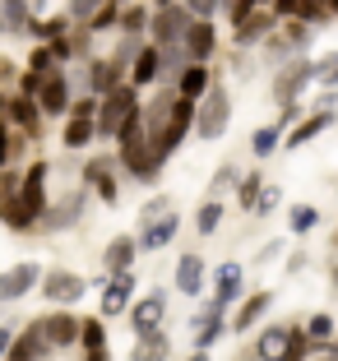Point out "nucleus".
Returning a JSON list of instances; mask_svg holds the SVG:
<instances>
[{"label": "nucleus", "instance_id": "1", "mask_svg": "<svg viewBox=\"0 0 338 361\" xmlns=\"http://www.w3.org/2000/svg\"><path fill=\"white\" fill-rule=\"evenodd\" d=\"M121 162H126V171L139 180V185H153V180L162 176V162H167V153H162V144L144 130L139 139L121 144Z\"/></svg>", "mask_w": 338, "mask_h": 361}, {"label": "nucleus", "instance_id": "2", "mask_svg": "<svg viewBox=\"0 0 338 361\" xmlns=\"http://www.w3.org/2000/svg\"><path fill=\"white\" fill-rule=\"evenodd\" d=\"M135 111H139V102H135V84L111 88V93L102 97V111H97V139H116V135H121V126H126Z\"/></svg>", "mask_w": 338, "mask_h": 361}, {"label": "nucleus", "instance_id": "3", "mask_svg": "<svg viewBox=\"0 0 338 361\" xmlns=\"http://www.w3.org/2000/svg\"><path fill=\"white\" fill-rule=\"evenodd\" d=\"M195 28V14L186 10V5H162L158 14H153V37H158V47H186V32Z\"/></svg>", "mask_w": 338, "mask_h": 361}, {"label": "nucleus", "instance_id": "4", "mask_svg": "<svg viewBox=\"0 0 338 361\" xmlns=\"http://www.w3.org/2000/svg\"><path fill=\"white\" fill-rule=\"evenodd\" d=\"M227 121H232V102H227V93H222V88H209V97H204V106H200V121H195L200 139H222Z\"/></svg>", "mask_w": 338, "mask_h": 361}, {"label": "nucleus", "instance_id": "5", "mask_svg": "<svg viewBox=\"0 0 338 361\" xmlns=\"http://www.w3.org/2000/svg\"><path fill=\"white\" fill-rule=\"evenodd\" d=\"M42 264H32V259H23V264H14V269H5L0 274V301H19V297H28L32 287L42 283Z\"/></svg>", "mask_w": 338, "mask_h": 361}, {"label": "nucleus", "instance_id": "6", "mask_svg": "<svg viewBox=\"0 0 338 361\" xmlns=\"http://www.w3.org/2000/svg\"><path fill=\"white\" fill-rule=\"evenodd\" d=\"M84 292H88V283L79 274H70V269H52V274L42 278V297L56 301V306H74Z\"/></svg>", "mask_w": 338, "mask_h": 361}, {"label": "nucleus", "instance_id": "7", "mask_svg": "<svg viewBox=\"0 0 338 361\" xmlns=\"http://www.w3.org/2000/svg\"><path fill=\"white\" fill-rule=\"evenodd\" d=\"M310 79H320V61H296L292 70H283V75L274 79V97L278 102H296V97H301V88L310 84Z\"/></svg>", "mask_w": 338, "mask_h": 361}, {"label": "nucleus", "instance_id": "8", "mask_svg": "<svg viewBox=\"0 0 338 361\" xmlns=\"http://www.w3.org/2000/svg\"><path fill=\"white\" fill-rule=\"evenodd\" d=\"M47 171H52V167H47L42 158H37V162H32L28 171H23V190H19L23 209H28L32 218H37V223L47 218Z\"/></svg>", "mask_w": 338, "mask_h": 361}, {"label": "nucleus", "instance_id": "9", "mask_svg": "<svg viewBox=\"0 0 338 361\" xmlns=\"http://www.w3.org/2000/svg\"><path fill=\"white\" fill-rule=\"evenodd\" d=\"M42 334H47V343H52V352L70 348V343H79V334H84V319L70 315V310H56V315L42 319Z\"/></svg>", "mask_w": 338, "mask_h": 361}, {"label": "nucleus", "instance_id": "10", "mask_svg": "<svg viewBox=\"0 0 338 361\" xmlns=\"http://www.w3.org/2000/svg\"><path fill=\"white\" fill-rule=\"evenodd\" d=\"M162 315H167V297H162V292H148L144 301H135V306H130V324H135V334L162 329Z\"/></svg>", "mask_w": 338, "mask_h": 361}, {"label": "nucleus", "instance_id": "11", "mask_svg": "<svg viewBox=\"0 0 338 361\" xmlns=\"http://www.w3.org/2000/svg\"><path fill=\"white\" fill-rule=\"evenodd\" d=\"M130 297H135V274H116V278H107L102 287V319L121 315V310H130Z\"/></svg>", "mask_w": 338, "mask_h": 361}, {"label": "nucleus", "instance_id": "12", "mask_svg": "<svg viewBox=\"0 0 338 361\" xmlns=\"http://www.w3.org/2000/svg\"><path fill=\"white\" fill-rule=\"evenodd\" d=\"M292 324H269L260 338H255V357L260 361H283L287 357V348H292Z\"/></svg>", "mask_w": 338, "mask_h": 361}, {"label": "nucleus", "instance_id": "13", "mask_svg": "<svg viewBox=\"0 0 338 361\" xmlns=\"http://www.w3.org/2000/svg\"><path fill=\"white\" fill-rule=\"evenodd\" d=\"M334 116H338V106H320V111H310L301 126H292V135H287L283 144H287V149H301V144H310L315 135H325V130L334 126Z\"/></svg>", "mask_w": 338, "mask_h": 361}, {"label": "nucleus", "instance_id": "14", "mask_svg": "<svg viewBox=\"0 0 338 361\" xmlns=\"http://www.w3.org/2000/svg\"><path fill=\"white\" fill-rule=\"evenodd\" d=\"M47 352H52V343H47V334H42V319H32L28 329L14 338V352H10V361H42Z\"/></svg>", "mask_w": 338, "mask_h": 361}, {"label": "nucleus", "instance_id": "15", "mask_svg": "<svg viewBox=\"0 0 338 361\" xmlns=\"http://www.w3.org/2000/svg\"><path fill=\"white\" fill-rule=\"evenodd\" d=\"M213 47H218V28H213L209 19H195V28L186 32V56H191L195 65H209Z\"/></svg>", "mask_w": 338, "mask_h": 361}, {"label": "nucleus", "instance_id": "16", "mask_svg": "<svg viewBox=\"0 0 338 361\" xmlns=\"http://www.w3.org/2000/svg\"><path fill=\"white\" fill-rule=\"evenodd\" d=\"M176 227H181L176 213H162V218L144 223V227H139V250H162V245H167L171 236H176Z\"/></svg>", "mask_w": 338, "mask_h": 361}, {"label": "nucleus", "instance_id": "17", "mask_svg": "<svg viewBox=\"0 0 338 361\" xmlns=\"http://www.w3.org/2000/svg\"><path fill=\"white\" fill-rule=\"evenodd\" d=\"M135 255H139V236H116V241H111V245L102 250V269H107V278L126 274Z\"/></svg>", "mask_w": 338, "mask_h": 361}, {"label": "nucleus", "instance_id": "18", "mask_svg": "<svg viewBox=\"0 0 338 361\" xmlns=\"http://www.w3.org/2000/svg\"><path fill=\"white\" fill-rule=\"evenodd\" d=\"M176 287H181V297H200L204 292V259L195 250H186L176 259Z\"/></svg>", "mask_w": 338, "mask_h": 361}, {"label": "nucleus", "instance_id": "19", "mask_svg": "<svg viewBox=\"0 0 338 361\" xmlns=\"http://www.w3.org/2000/svg\"><path fill=\"white\" fill-rule=\"evenodd\" d=\"M37 106H42V116H65L70 111V84H65V75H52L47 79V88L37 93Z\"/></svg>", "mask_w": 338, "mask_h": 361}, {"label": "nucleus", "instance_id": "20", "mask_svg": "<svg viewBox=\"0 0 338 361\" xmlns=\"http://www.w3.org/2000/svg\"><path fill=\"white\" fill-rule=\"evenodd\" d=\"M195 324H200V334H195V343H200V352H209L213 343L222 338V334L232 329V324H227V319H222V306H204V310H200V319H195Z\"/></svg>", "mask_w": 338, "mask_h": 361}, {"label": "nucleus", "instance_id": "21", "mask_svg": "<svg viewBox=\"0 0 338 361\" xmlns=\"http://www.w3.org/2000/svg\"><path fill=\"white\" fill-rule=\"evenodd\" d=\"M153 79H162V51L158 47H139L135 65H130V84L144 88V84H153Z\"/></svg>", "mask_w": 338, "mask_h": 361}, {"label": "nucleus", "instance_id": "22", "mask_svg": "<svg viewBox=\"0 0 338 361\" xmlns=\"http://www.w3.org/2000/svg\"><path fill=\"white\" fill-rule=\"evenodd\" d=\"M167 357H171V338L162 329L135 334V361H167Z\"/></svg>", "mask_w": 338, "mask_h": 361}, {"label": "nucleus", "instance_id": "23", "mask_svg": "<svg viewBox=\"0 0 338 361\" xmlns=\"http://www.w3.org/2000/svg\"><path fill=\"white\" fill-rule=\"evenodd\" d=\"M88 84H93V97H107L111 88H121V65L116 61H88Z\"/></svg>", "mask_w": 338, "mask_h": 361}, {"label": "nucleus", "instance_id": "24", "mask_svg": "<svg viewBox=\"0 0 338 361\" xmlns=\"http://www.w3.org/2000/svg\"><path fill=\"white\" fill-rule=\"evenodd\" d=\"M269 306H274V292H255V297H246V301H241V310H236V319H232V329H236V334L255 329V319L265 315Z\"/></svg>", "mask_w": 338, "mask_h": 361}, {"label": "nucleus", "instance_id": "25", "mask_svg": "<svg viewBox=\"0 0 338 361\" xmlns=\"http://www.w3.org/2000/svg\"><path fill=\"white\" fill-rule=\"evenodd\" d=\"M241 278H246V269L241 264H218V297H213V306H227V301H236L241 297Z\"/></svg>", "mask_w": 338, "mask_h": 361}, {"label": "nucleus", "instance_id": "26", "mask_svg": "<svg viewBox=\"0 0 338 361\" xmlns=\"http://www.w3.org/2000/svg\"><path fill=\"white\" fill-rule=\"evenodd\" d=\"M176 93L181 97H209V65H186L181 70V79H176Z\"/></svg>", "mask_w": 338, "mask_h": 361}, {"label": "nucleus", "instance_id": "27", "mask_svg": "<svg viewBox=\"0 0 338 361\" xmlns=\"http://www.w3.org/2000/svg\"><path fill=\"white\" fill-rule=\"evenodd\" d=\"M32 102H37V97H23V93L10 102V116L23 135H37V126H42V106H32Z\"/></svg>", "mask_w": 338, "mask_h": 361}, {"label": "nucleus", "instance_id": "28", "mask_svg": "<svg viewBox=\"0 0 338 361\" xmlns=\"http://www.w3.org/2000/svg\"><path fill=\"white\" fill-rule=\"evenodd\" d=\"M0 223L14 227V232H28V227H37V218H32V213L23 209L19 195H5V200H0Z\"/></svg>", "mask_w": 338, "mask_h": 361}, {"label": "nucleus", "instance_id": "29", "mask_svg": "<svg viewBox=\"0 0 338 361\" xmlns=\"http://www.w3.org/2000/svg\"><path fill=\"white\" fill-rule=\"evenodd\" d=\"M93 139H97V121H79V116L65 121V135H61L65 149H88Z\"/></svg>", "mask_w": 338, "mask_h": 361}, {"label": "nucleus", "instance_id": "30", "mask_svg": "<svg viewBox=\"0 0 338 361\" xmlns=\"http://www.w3.org/2000/svg\"><path fill=\"white\" fill-rule=\"evenodd\" d=\"M84 176L93 180V190L102 195L107 204H116V176H111V167H107L102 158H97V162H88V171H84Z\"/></svg>", "mask_w": 338, "mask_h": 361}, {"label": "nucleus", "instance_id": "31", "mask_svg": "<svg viewBox=\"0 0 338 361\" xmlns=\"http://www.w3.org/2000/svg\"><path fill=\"white\" fill-rule=\"evenodd\" d=\"M306 338L315 343L320 352H325L329 343L338 338V334H334V315H329V310H320V315H310V319H306Z\"/></svg>", "mask_w": 338, "mask_h": 361}, {"label": "nucleus", "instance_id": "32", "mask_svg": "<svg viewBox=\"0 0 338 361\" xmlns=\"http://www.w3.org/2000/svg\"><path fill=\"white\" fill-rule=\"evenodd\" d=\"M278 144H283V126H260L251 135V153H255V158H269Z\"/></svg>", "mask_w": 338, "mask_h": 361}, {"label": "nucleus", "instance_id": "33", "mask_svg": "<svg viewBox=\"0 0 338 361\" xmlns=\"http://www.w3.org/2000/svg\"><path fill=\"white\" fill-rule=\"evenodd\" d=\"M269 23H274V14H255V19H241V23H236V42H241V47L260 42V37L269 32Z\"/></svg>", "mask_w": 338, "mask_h": 361}, {"label": "nucleus", "instance_id": "34", "mask_svg": "<svg viewBox=\"0 0 338 361\" xmlns=\"http://www.w3.org/2000/svg\"><path fill=\"white\" fill-rule=\"evenodd\" d=\"M315 223H320V209H315V204H292V213H287V227H292L296 236H306Z\"/></svg>", "mask_w": 338, "mask_h": 361}, {"label": "nucleus", "instance_id": "35", "mask_svg": "<svg viewBox=\"0 0 338 361\" xmlns=\"http://www.w3.org/2000/svg\"><path fill=\"white\" fill-rule=\"evenodd\" d=\"M121 14H126V10H121V0H107L102 10L93 14V23H88V32H107V28H121Z\"/></svg>", "mask_w": 338, "mask_h": 361}, {"label": "nucleus", "instance_id": "36", "mask_svg": "<svg viewBox=\"0 0 338 361\" xmlns=\"http://www.w3.org/2000/svg\"><path fill=\"white\" fill-rule=\"evenodd\" d=\"M144 28H153V14H148L144 5H130V10L121 14V32H130V37H139Z\"/></svg>", "mask_w": 338, "mask_h": 361}, {"label": "nucleus", "instance_id": "37", "mask_svg": "<svg viewBox=\"0 0 338 361\" xmlns=\"http://www.w3.org/2000/svg\"><path fill=\"white\" fill-rule=\"evenodd\" d=\"M218 223H222V200H204V204H200V218H195V227H200L204 236H213V232H218Z\"/></svg>", "mask_w": 338, "mask_h": 361}, {"label": "nucleus", "instance_id": "38", "mask_svg": "<svg viewBox=\"0 0 338 361\" xmlns=\"http://www.w3.org/2000/svg\"><path fill=\"white\" fill-rule=\"evenodd\" d=\"M79 343H84L88 352L107 348V329H102V319H84V334H79Z\"/></svg>", "mask_w": 338, "mask_h": 361}, {"label": "nucleus", "instance_id": "39", "mask_svg": "<svg viewBox=\"0 0 338 361\" xmlns=\"http://www.w3.org/2000/svg\"><path fill=\"white\" fill-rule=\"evenodd\" d=\"M32 75H42V79H52L56 75V51H52V47H37V51H32Z\"/></svg>", "mask_w": 338, "mask_h": 361}, {"label": "nucleus", "instance_id": "40", "mask_svg": "<svg viewBox=\"0 0 338 361\" xmlns=\"http://www.w3.org/2000/svg\"><path fill=\"white\" fill-rule=\"evenodd\" d=\"M102 5H107V0H70V10H65V14L79 19V23H93V14L102 10Z\"/></svg>", "mask_w": 338, "mask_h": 361}, {"label": "nucleus", "instance_id": "41", "mask_svg": "<svg viewBox=\"0 0 338 361\" xmlns=\"http://www.w3.org/2000/svg\"><path fill=\"white\" fill-rule=\"evenodd\" d=\"M329 14V0H301V5H296V19L301 23H320Z\"/></svg>", "mask_w": 338, "mask_h": 361}, {"label": "nucleus", "instance_id": "42", "mask_svg": "<svg viewBox=\"0 0 338 361\" xmlns=\"http://www.w3.org/2000/svg\"><path fill=\"white\" fill-rule=\"evenodd\" d=\"M241 209H255L260 204V195H265V185H260V176H241Z\"/></svg>", "mask_w": 338, "mask_h": 361}, {"label": "nucleus", "instance_id": "43", "mask_svg": "<svg viewBox=\"0 0 338 361\" xmlns=\"http://www.w3.org/2000/svg\"><path fill=\"white\" fill-rule=\"evenodd\" d=\"M320 84H325V88H338V51L320 61Z\"/></svg>", "mask_w": 338, "mask_h": 361}, {"label": "nucleus", "instance_id": "44", "mask_svg": "<svg viewBox=\"0 0 338 361\" xmlns=\"http://www.w3.org/2000/svg\"><path fill=\"white\" fill-rule=\"evenodd\" d=\"M167 209H171L167 195H158V200H148V204H144V213H139V218H144V223H153V218H162Z\"/></svg>", "mask_w": 338, "mask_h": 361}, {"label": "nucleus", "instance_id": "45", "mask_svg": "<svg viewBox=\"0 0 338 361\" xmlns=\"http://www.w3.org/2000/svg\"><path fill=\"white\" fill-rule=\"evenodd\" d=\"M278 200H283V195H278L274 185H265V195H260V204H255V213H260V218H265V213H274V209H278Z\"/></svg>", "mask_w": 338, "mask_h": 361}, {"label": "nucleus", "instance_id": "46", "mask_svg": "<svg viewBox=\"0 0 338 361\" xmlns=\"http://www.w3.org/2000/svg\"><path fill=\"white\" fill-rule=\"evenodd\" d=\"M232 180H241V176H236V167H218V176H213V195H218V190H227Z\"/></svg>", "mask_w": 338, "mask_h": 361}, {"label": "nucleus", "instance_id": "47", "mask_svg": "<svg viewBox=\"0 0 338 361\" xmlns=\"http://www.w3.org/2000/svg\"><path fill=\"white\" fill-rule=\"evenodd\" d=\"M14 338H19V334L0 324V361H10V352H14Z\"/></svg>", "mask_w": 338, "mask_h": 361}, {"label": "nucleus", "instance_id": "48", "mask_svg": "<svg viewBox=\"0 0 338 361\" xmlns=\"http://www.w3.org/2000/svg\"><path fill=\"white\" fill-rule=\"evenodd\" d=\"M296 5H301V0H274V14L278 19H296Z\"/></svg>", "mask_w": 338, "mask_h": 361}, {"label": "nucleus", "instance_id": "49", "mask_svg": "<svg viewBox=\"0 0 338 361\" xmlns=\"http://www.w3.org/2000/svg\"><path fill=\"white\" fill-rule=\"evenodd\" d=\"M10 144H14V139H10V130L0 126V171H5V162H10Z\"/></svg>", "mask_w": 338, "mask_h": 361}, {"label": "nucleus", "instance_id": "50", "mask_svg": "<svg viewBox=\"0 0 338 361\" xmlns=\"http://www.w3.org/2000/svg\"><path fill=\"white\" fill-rule=\"evenodd\" d=\"M296 111H301V106H296V102H287V106H283V116H278V126L287 130V126H292V121H296Z\"/></svg>", "mask_w": 338, "mask_h": 361}, {"label": "nucleus", "instance_id": "51", "mask_svg": "<svg viewBox=\"0 0 338 361\" xmlns=\"http://www.w3.org/2000/svg\"><path fill=\"white\" fill-rule=\"evenodd\" d=\"M88 361H111V352H107V348H97V352H88Z\"/></svg>", "mask_w": 338, "mask_h": 361}, {"label": "nucleus", "instance_id": "52", "mask_svg": "<svg viewBox=\"0 0 338 361\" xmlns=\"http://www.w3.org/2000/svg\"><path fill=\"white\" fill-rule=\"evenodd\" d=\"M186 361H213V357H209V352H195V357H186Z\"/></svg>", "mask_w": 338, "mask_h": 361}, {"label": "nucleus", "instance_id": "53", "mask_svg": "<svg viewBox=\"0 0 338 361\" xmlns=\"http://www.w3.org/2000/svg\"><path fill=\"white\" fill-rule=\"evenodd\" d=\"M315 361H338V357H334V352H329V348H325V352H320V357H315Z\"/></svg>", "mask_w": 338, "mask_h": 361}, {"label": "nucleus", "instance_id": "54", "mask_svg": "<svg viewBox=\"0 0 338 361\" xmlns=\"http://www.w3.org/2000/svg\"><path fill=\"white\" fill-rule=\"evenodd\" d=\"M329 14H338V0H329Z\"/></svg>", "mask_w": 338, "mask_h": 361}, {"label": "nucleus", "instance_id": "55", "mask_svg": "<svg viewBox=\"0 0 338 361\" xmlns=\"http://www.w3.org/2000/svg\"><path fill=\"white\" fill-rule=\"evenodd\" d=\"M329 352H334V357H338V338H334V343H329Z\"/></svg>", "mask_w": 338, "mask_h": 361}, {"label": "nucleus", "instance_id": "56", "mask_svg": "<svg viewBox=\"0 0 338 361\" xmlns=\"http://www.w3.org/2000/svg\"><path fill=\"white\" fill-rule=\"evenodd\" d=\"M334 245H338V232H334Z\"/></svg>", "mask_w": 338, "mask_h": 361}]
</instances>
